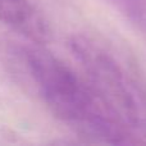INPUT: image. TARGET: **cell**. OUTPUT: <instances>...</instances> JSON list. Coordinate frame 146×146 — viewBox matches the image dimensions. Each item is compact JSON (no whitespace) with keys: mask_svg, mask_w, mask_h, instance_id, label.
Here are the masks:
<instances>
[{"mask_svg":"<svg viewBox=\"0 0 146 146\" xmlns=\"http://www.w3.org/2000/svg\"><path fill=\"white\" fill-rule=\"evenodd\" d=\"M19 54L46 108L73 132L98 144H142L86 77H81L42 45L32 44Z\"/></svg>","mask_w":146,"mask_h":146,"instance_id":"1","label":"cell"},{"mask_svg":"<svg viewBox=\"0 0 146 146\" xmlns=\"http://www.w3.org/2000/svg\"><path fill=\"white\" fill-rule=\"evenodd\" d=\"M113 3H118V4H123V5H136V4H142L146 3V0H110Z\"/></svg>","mask_w":146,"mask_h":146,"instance_id":"4","label":"cell"},{"mask_svg":"<svg viewBox=\"0 0 146 146\" xmlns=\"http://www.w3.org/2000/svg\"><path fill=\"white\" fill-rule=\"evenodd\" d=\"M69 50L86 80L132 133L146 142V90L113 53L86 35H73Z\"/></svg>","mask_w":146,"mask_h":146,"instance_id":"2","label":"cell"},{"mask_svg":"<svg viewBox=\"0 0 146 146\" xmlns=\"http://www.w3.org/2000/svg\"><path fill=\"white\" fill-rule=\"evenodd\" d=\"M0 23L35 45L45 46L53 37L48 19L31 0H0Z\"/></svg>","mask_w":146,"mask_h":146,"instance_id":"3","label":"cell"}]
</instances>
